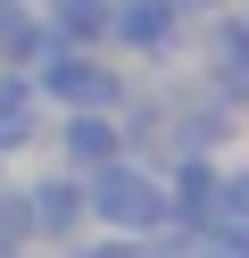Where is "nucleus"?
<instances>
[{"instance_id": "f257e3e1", "label": "nucleus", "mask_w": 249, "mask_h": 258, "mask_svg": "<svg viewBox=\"0 0 249 258\" xmlns=\"http://www.w3.org/2000/svg\"><path fill=\"white\" fill-rule=\"evenodd\" d=\"M83 225L125 233V241H141L149 225H166V175H158V158L116 150V158H100V167H83Z\"/></svg>"}, {"instance_id": "f03ea898", "label": "nucleus", "mask_w": 249, "mask_h": 258, "mask_svg": "<svg viewBox=\"0 0 249 258\" xmlns=\"http://www.w3.org/2000/svg\"><path fill=\"white\" fill-rule=\"evenodd\" d=\"M25 84L42 92V108H116L133 75L116 67V50H92V42H50L42 58L25 67Z\"/></svg>"}, {"instance_id": "7ed1b4c3", "label": "nucleus", "mask_w": 249, "mask_h": 258, "mask_svg": "<svg viewBox=\"0 0 249 258\" xmlns=\"http://www.w3.org/2000/svg\"><path fill=\"white\" fill-rule=\"evenodd\" d=\"M183 42H191V17L175 0H116L108 9V50L133 67H175Z\"/></svg>"}, {"instance_id": "20e7f679", "label": "nucleus", "mask_w": 249, "mask_h": 258, "mask_svg": "<svg viewBox=\"0 0 249 258\" xmlns=\"http://www.w3.org/2000/svg\"><path fill=\"white\" fill-rule=\"evenodd\" d=\"M17 200H25L33 241H50V250H66V241L83 233V175L75 167H50V175H33V183H17Z\"/></svg>"}, {"instance_id": "39448f33", "label": "nucleus", "mask_w": 249, "mask_h": 258, "mask_svg": "<svg viewBox=\"0 0 249 258\" xmlns=\"http://www.w3.org/2000/svg\"><path fill=\"white\" fill-rule=\"evenodd\" d=\"M199 75H208L216 92H232V100L249 108V17L232 9V0L199 17Z\"/></svg>"}, {"instance_id": "423d86ee", "label": "nucleus", "mask_w": 249, "mask_h": 258, "mask_svg": "<svg viewBox=\"0 0 249 258\" xmlns=\"http://www.w3.org/2000/svg\"><path fill=\"white\" fill-rule=\"evenodd\" d=\"M50 142H58V167H75V175L125 150V134H116V108H58V117H50Z\"/></svg>"}, {"instance_id": "0eeeda50", "label": "nucleus", "mask_w": 249, "mask_h": 258, "mask_svg": "<svg viewBox=\"0 0 249 258\" xmlns=\"http://www.w3.org/2000/svg\"><path fill=\"white\" fill-rule=\"evenodd\" d=\"M42 134H50V108H42V92L25 84V67H0V158L33 150Z\"/></svg>"}, {"instance_id": "6e6552de", "label": "nucleus", "mask_w": 249, "mask_h": 258, "mask_svg": "<svg viewBox=\"0 0 249 258\" xmlns=\"http://www.w3.org/2000/svg\"><path fill=\"white\" fill-rule=\"evenodd\" d=\"M50 42H58V34L42 25V9H33V0H0V67H33Z\"/></svg>"}, {"instance_id": "1a4fd4ad", "label": "nucleus", "mask_w": 249, "mask_h": 258, "mask_svg": "<svg viewBox=\"0 0 249 258\" xmlns=\"http://www.w3.org/2000/svg\"><path fill=\"white\" fill-rule=\"evenodd\" d=\"M216 225H241L249 233V158L216 167Z\"/></svg>"}, {"instance_id": "9d476101", "label": "nucleus", "mask_w": 249, "mask_h": 258, "mask_svg": "<svg viewBox=\"0 0 249 258\" xmlns=\"http://www.w3.org/2000/svg\"><path fill=\"white\" fill-rule=\"evenodd\" d=\"M133 258H199V233H183V225H149V233L133 241Z\"/></svg>"}, {"instance_id": "9b49d317", "label": "nucleus", "mask_w": 249, "mask_h": 258, "mask_svg": "<svg viewBox=\"0 0 249 258\" xmlns=\"http://www.w3.org/2000/svg\"><path fill=\"white\" fill-rule=\"evenodd\" d=\"M199 258H249V233L241 225H208L199 233Z\"/></svg>"}, {"instance_id": "f8f14e48", "label": "nucleus", "mask_w": 249, "mask_h": 258, "mask_svg": "<svg viewBox=\"0 0 249 258\" xmlns=\"http://www.w3.org/2000/svg\"><path fill=\"white\" fill-rule=\"evenodd\" d=\"M66 258H133V241H125V233H100V241H75Z\"/></svg>"}, {"instance_id": "ddd939ff", "label": "nucleus", "mask_w": 249, "mask_h": 258, "mask_svg": "<svg viewBox=\"0 0 249 258\" xmlns=\"http://www.w3.org/2000/svg\"><path fill=\"white\" fill-rule=\"evenodd\" d=\"M175 9H183V17L199 25V17H208V9H224V0H175Z\"/></svg>"}, {"instance_id": "4468645a", "label": "nucleus", "mask_w": 249, "mask_h": 258, "mask_svg": "<svg viewBox=\"0 0 249 258\" xmlns=\"http://www.w3.org/2000/svg\"><path fill=\"white\" fill-rule=\"evenodd\" d=\"M0 258H42V250H0Z\"/></svg>"}, {"instance_id": "2eb2a0df", "label": "nucleus", "mask_w": 249, "mask_h": 258, "mask_svg": "<svg viewBox=\"0 0 249 258\" xmlns=\"http://www.w3.org/2000/svg\"><path fill=\"white\" fill-rule=\"evenodd\" d=\"M0 183H9V158H0Z\"/></svg>"}, {"instance_id": "dca6fc26", "label": "nucleus", "mask_w": 249, "mask_h": 258, "mask_svg": "<svg viewBox=\"0 0 249 258\" xmlns=\"http://www.w3.org/2000/svg\"><path fill=\"white\" fill-rule=\"evenodd\" d=\"M241 17H249V0H241Z\"/></svg>"}, {"instance_id": "f3484780", "label": "nucleus", "mask_w": 249, "mask_h": 258, "mask_svg": "<svg viewBox=\"0 0 249 258\" xmlns=\"http://www.w3.org/2000/svg\"><path fill=\"white\" fill-rule=\"evenodd\" d=\"M108 9H116V0H108Z\"/></svg>"}]
</instances>
